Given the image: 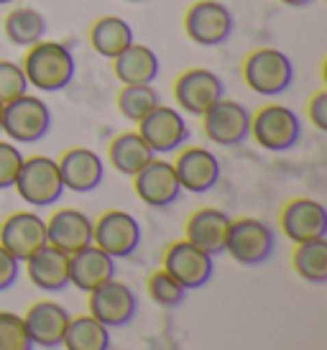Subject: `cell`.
I'll use <instances>...</instances> for the list:
<instances>
[{"label":"cell","instance_id":"f35d334b","mask_svg":"<svg viewBox=\"0 0 327 350\" xmlns=\"http://www.w3.org/2000/svg\"><path fill=\"white\" fill-rule=\"evenodd\" d=\"M8 3H16V0H0V5H8Z\"/></svg>","mask_w":327,"mask_h":350},{"label":"cell","instance_id":"e0dca14e","mask_svg":"<svg viewBox=\"0 0 327 350\" xmlns=\"http://www.w3.org/2000/svg\"><path fill=\"white\" fill-rule=\"evenodd\" d=\"M59 164V174H62V185L64 189L75 192V195H90L97 187L105 182V164L103 156L95 154L92 148L75 146L64 151Z\"/></svg>","mask_w":327,"mask_h":350},{"label":"cell","instance_id":"ba28073f","mask_svg":"<svg viewBox=\"0 0 327 350\" xmlns=\"http://www.w3.org/2000/svg\"><path fill=\"white\" fill-rule=\"evenodd\" d=\"M250 118L253 113L243 103L220 98L210 110H205L202 131L207 141H212L215 146H241L250 138Z\"/></svg>","mask_w":327,"mask_h":350},{"label":"cell","instance_id":"e575fe53","mask_svg":"<svg viewBox=\"0 0 327 350\" xmlns=\"http://www.w3.org/2000/svg\"><path fill=\"white\" fill-rule=\"evenodd\" d=\"M18 276H21V261L13 258V256L0 245V292L10 289L13 284L18 282Z\"/></svg>","mask_w":327,"mask_h":350},{"label":"cell","instance_id":"1f68e13d","mask_svg":"<svg viewBox=\"0 0 327 350\" xmlns=\"http://www.w3.org/2000/svg\"><path fill=\"white\" fill-rule=\"evenodd\" d=\"M0 350H34L23 317L16 312H0Z\"/></svg>","mask_w":327,"mask_h":350},{"label":"cell","instance_id":"cb8c5ba5","mask_svg":"<svg viewBox=\"0 0 327 350\" xmlns=\"http://www.w3.org/2000/svg\"><path fill=\"white\" fill-rule=\"evenodd\" d=\"M113 69L120 85H154L161 72V62L154 49L133 41L128 49H123L113 59Z\"/></svg>","mask_w":327,"mask_h":350},{"label":"cell","instance_id":"836d02e7","mask_svg":"<svg viewBox=\"0 0 327 350\" xmlns=\"http://www.w3.org/2000/svg\"><path fill=\"white\" fill-rule=\"evenodd\" d=\"M23 159L26 156L21 154V148L13 141H0V189H10L16 185Z\"/></svg>","mask_w":327,"mask_h":350},{"label":"cell","instance_id":"7402d4cb","mask_svg":"<svg viewBox=\"0 0 327 350\" xmlns=\"http://www.w3.org/2000/svg\"><path fill=\"white\" fill-rule=\"evenodd\" d=\"M92 228H95V223L82 210L64 207L47 220V241L49 245H54L69 256V253L92 243Z\"/></svg>","mask_w":327,"mask_h":350},{"label":"cell","instance_id":"d6a6232c","mask_svg":"<svg viewBox=\"0 0 327 350\" xmlns=\"http://www.w3.org/2000/svg\"><path fill=\"white\" fill-rule=\"evenodd\" d=\"M29 92V79L18 62L0 59V105H8L10 100Z\"/></svg>","mask_w":327,"mask_h":350},{"label":"cell","instance_id":"5bb4252c","mask_svg":"<svg viewBox=\"0 0 327 350\" xmlns=\"http://www.w3.org/2000/svg\"><path fill=\"white\" fill-rule=\"evenodd\" d=\"M133 179L135 195L141 197V202L154 207V210H164L172 207L174 202H179L182 197V185L176 179L174 164L166 159H151L148 164L138 172Z\"/></svg>","mask_w":327,"mask_h":350},{"label":"cell","instance_id":"d6986e66","mask_svg":"<svg viewBox=\"0 0 327 350\" xmlns=\"http://www.w3.org/2000/svg\"><path fill=\"white\" fill-rule=\"evenodd\" d=\"M69 314L59 301H36L31 304L29 312L23 314V325L34 345L47 350H54L62 345L64 340V332L69 325Z\"/></svg>","mask_w":327,"mask_h":350},{"label":"cell","instance_id":"4316f807","mask_svg":"<svg viewBox=\"0 0 327 350\" xmlns=\"http://www.w3.org/2000/svg\"><path fill=\"white\" fill-rule=\"evenodd\" d=\"M62 345L64 350H110V327L97 322L92 314L69 317Z\"/></svg>","mask_w":327,"mask_h":350},{"label":"cell","instance_id":"44dd1931","mask_svg":"<svg viewBox=\"0 0 327 350\" xmlns=\"http://www.w3.org/2000/svg\"><path fill=\"white\" fill-rule=\"evenodd\" d=\"M116 279V258L95 243L69 253V284L79 292H92L100 284Z\"/></svg>","mask_w":327,"mask_h":350},{"label":"cell","instance_id":"52a82bcc","mask_svg":"<svg viewBox=\"0 0 327 350\" xmlns=\"http://www.w3.org/2000/svg\"><path fill=\"white\" fill-rule=\"evenodd\" d=\"M235 16L220 0H197L184 13V31L197 46H220L233 36Z\"/></svg>","mask_w":327,"mask_h":350},{"label":"cell","instance_id":"d4e9b609","mask_svg":"<svg viewBox=\"0 0 327 350\" xmlns=\"http://www.w3.org/2000/svg\"><path fill=\"white\" fill-rule=\"evenodd\" d=\"M107 159L118 174L135 176L151 159H156V154L148 148L144 138L138 136V131H128V133L113 138V144L107 148Z\"/></svg>","mask_w":327,"mask_h":350},{"label":"cell","instance_id":"277c9868","mask_svg":"<svg viewBox=\"0 0 327 350\" xmlns=\"http://www.w3.org/2000/svg\"><path fill=\"white\" fill-rule=\"evenodd\" d=\"M250 138L271 154L291 151L302 141V118L287 105H263L250 118Z\"/></svg>","mask_w":327,"mask_h":350},{"label":"cell","instance_id":"30bf717a","mask_svg":"<svg viewBox=\"0 0 327 350\" xmlns=\"http://www.w3.org/2000/svg\"><path fill=\"white\" fill-rule=\"evenodd\" d=\"M220 98H225V82L212 69H187L174 82V100L187 116L202 118L205 110H210Z\"/></svg>","mask_w":327,"mask_h":350},{"label":"cell","instance_id":"4fadbf2b","mask_svg":"<svg viewBox=\"0 0 327 350\" xmlns=\"http://www.w3.org/2000/svg\"><path fill=\"white\" fill-rule=\"evenodd\" d=\"M90 314L105 327H125L138 314V297L125 282L110 279L90 292Z\"/></svg>","mask_w":327,"mask_h":350},{"label":"cell","instance_id":"9a60e30c","mask_svg":"<svg viewBox=\"0 0 327 350\" xmlns=\"http://www.w3.org/2000/svg\"><path fill=\"white\" fill-rule=\"evenodd\" d=\"M47 243V220L31 210L13 213L0 223V245L21 263Z\"/></svg>","mask_w":327,"mask_h":350},{"label":"cell","instance_id":"8d00e7d4","mask_svg":"<svg viewBox=\"0 0 327 350\" xmlns=\"http://www.w3.org/2000/svg\"><path fill=\"white\" fill-rule=\"evenodd\" d=\"M281 5H289V8H307L315 0H279Z\"/></svg>","mask_w":327,"mask_h":350},{"label":"cell","instance_id":"7a4b0ae2","mask_svg":"<svg viewBox=\"0 0 327 350\" xmlns=\"http://www.w3.org/2000/svg\"><path fill=\"white\" fill-rule=\"evenodd\" d=\"M243 79L261 98H279L294 82V64L281 49H256L243 62Z\"/></svg>","mask_w":327,"mask_h":350},{"label":"cell","instance_id":"ffe728a7","mask_svg":"<svg viewBox=\"0 0 327 350\" xmlns=\"http://www.w3.org/2000/svg\"><path fill=\"white\" fill-rule=\"evenodd\" d=\"M231 223V215L218 210V207H200L197 213L189 215V220L184 225V238L215 258V256L225 253Z\"/></svg>","mask_w":327,"mask_h":350},{"label":"cell","instance_id":"f546056e","mask_svg":"<svg viewBox=\"0 0 327 350\" xmlns=\"http://www.w3.org/2000/svg\"><path fill=\"white\" fill-rule=\"evenodd\" d=\"M161 103L154 85H123L118 92V110L125 120L138 123L144 116H148Z\"/></svg>","mask_w":327,"mask_h":350},{"label":"cell","instance_id":"83f0119b","mask_svg":"<svg viewBox=\"0 0 327 350\" xmlns=\"http://www.w3.org/2000/svg\"><path fill=\"white\" fill-rule=\"evenodd\" d=\"M3 31L13 46L29 49L47 33V18L36 8H13L3 21Z\"/></svg>","mask_w":327,"mask_h":350},{"label":"cell","instance_id":"8992f818","mask_svg":"<svg viewBox=\"0 0 327 350\" xmlns=\"http://www.w3.org/2000/svg\"><path fill=\"white\" fill-rule=\"evenodd\" d=\"M51 131V110L41 98L21 95L3 105V133L13 144H36Z\"/></svg>","mask_w":327,"mask_h":350},{"label":"cell","instance_id":"3957f363","mask_svg":"<svg viewBox=\"0 0 327 350\" xmlns=\"http://www.w3.org/2000/svg\"><path fill=\"white\" fill-rule=\"evenodd\" d=\"M13 187H16L21 200L29 202L31 207H51L67 192L64 185H62L57 159H51V156H29V159H23Z\"/></svg>","mask_w":327,"mask_h":350},{"label":"cell","instance_id":"5b68a950","mask_svg":"<svg viewBox=\"0 0 327 350\" xmlns=\"http://www.w3.org/2000/svg\"><path fill=\"white\" fill-rule=\"evenodd\" d=\"M276 233L266 220L259 217H241L233 220L228 230L225 253L241 266H261L274 256Z\"/></svg>","mask_w":327,"mask_h":350},{"label":"cell","instance_id":"ac0fdd59","mask_svg":"<svg viewBox=\"0 0 327 350\" xmlns=\"http://www.w3.org/2000/svg\"><path fill=\"white\" fill-rule=\"evenodd\" d=\"M281 230L291 243H307L315 238H327L325 204L309 197H297L281 210Z\"/></svg>","mask_w":327,"mask_h":350},{"label":"cell","instance_id":"603a6c76","mask_svg":"<svg viewBox=\"0 0 327 350\" xmlns=\"http://www.w3.org/2000/svg\"><path fill=\"white\" fill-rule=\"evenodd\" d=\"M26 273L31 284L41 292L57 294L69 286V256L54 245H44L26 258Z\"/></svg>","mask_w":327,"mask_h":350},{"label":"cell","instance_id":"484cf974","mask_svg":"<svg viewBox=\"0 0 327 350\" xmlns=\"http://www.w3.org/2000/svg\"><path fill=\"white\" fill-rule=\"evenodd\" d=\"M133 29L131 23L118 16H103L92 23L90 29V44L95 54L103 59H116L123 49H128L133 44Z\"/></svg>","mask_w":327,"mask_h":350},{"label":"cell","instance_id":"74e56055","mask_svg":"<svg viewBox=\"0 0 327 350\" xmlns=\"http://www.w3.org/2000/svg\"><path fill=\"white\" fill-rule=\"evenodd\" d=\"M0 133H3V105H0Z\"/></svg>","mask_w":327,"mask_h":350},{"label":"cell","instance_id":"9c48e42d","mask_svg":"<svg viewBox=\"0 0 327 350\" xmlns=\"http://www.w3.org/2000/svg\"><path fill=\"white\" fill-rule=\"evenodd\" d=\"M138 136L144 138L154 154H174L189 141V126L182 110L169 105H159L138 120Z\"/></svg>","mask_w":327,"mask_h":350},{"label":"cell","instance_id":"d590c367","mask_svg":"<svg viewBox=\"0 0 327 350\" xmlns=\"http://www.w3.org/2000/svg\"><path fill=\"white\" fill-rule=\"evenodd\" d=\"M309 120H312V126L317 128L319 133H327V92H317L315 98L309 100Z\"/></svg>","mask_w":327,"mask_h":350},{"label":"cell","instance_id":"f1b7e54d","mask_svg":"<svg viewBox=\"0 0 327 350\" xmlns=\"http://www.w3.org/2000/svg\"><path fill=\"white\" fill-rule=\"evenodd\" d=\"M294 271L299 279L309 284H325L327 282V238H315L307 243H297L294 256Z\"/></svg>","mask_w":327,"mask_h":350},{"label":"cell","instance_id":"ab89813d","mask_svg":"<svg viewBox=\"0 0 327 350\" xmlns=\"http://www.w3.org/2000/svg\"><path fill=\"white\" fill-rule=\"evenodd\" d=\"M125 3H144V0H125Z\"/></svg>","mask_w":327,"mask_h":350},{"label":"cell","instance_id":"7c38bea8","mask_svg":"<svg viewBox=\"0 0 327 350\" xmlns=\"http://www.w3.org/2000/svg\"><path fill=\"white\" fill-rule=\"evenodd\" d=\"M164 271L182 284L187 292H192V289H202L205 284H210L215 273V261L210 253H205L202 248H197L184 238L166 248Z\"/></svg>","mask_w":327,"mask_h":350},{"label":"cell","instance_id":"4dcf8cb0","mask_svg":"<svg viewBox=\"0 0 327 350\" xmlns=\"http://www.w3.org/2000/svg\"><path fill=\"white\" fill-rule=\"evenodd\" d=\"M148 297H151L159 307H164V310H174V307H182L184 304L187 289L161 269V271H156L148 276Z\"/></svg>","mask_w":327,"mask_h":350},{"label":"cell","instance_id":"6da1fadb","mask_svg":"<svg viewBox=\"0 0 327 350\" xmlns=\"http://www.w3.org/2000/svg\"><path fill=\"white\" fill-rule=\"evenodd\" d=\"M21 67L26 72L29 88L41 92H62L77 75V59L67 44L41 39L39 44L29 46Z\"/></svg>","mask_w":327,"mask_h":350},{"label":"cell","instance_id":"8fae6325","mask_svg":"<svg viewBox=\"0 0 327 350\" xmlns=\"http://www.w3.org/2000/svg\"><path fill=\"white\" fill-rule=\"evenodd\" d=\"M144 241L141 223L125 210H107L92 228V243L113 258H128Z\"/></svg>","mask_w":327,"mask_h":350},{"label":"cell","instance_id":"2e32d148","mask_svg":"<svg viewBox=\"0 0 327 350\" xmlns=\"http://www.w3.org/2000/svg\"><path fill=\"white\" fill-rule=\"evenodd\" d=\"M174 172L182 185V192L189 195H207L210 189L218 187L222 176L220 159L202 146L184 148L174 161Z\"/></svg>","mask_w":327,"mask_h":350}]
</instances>
